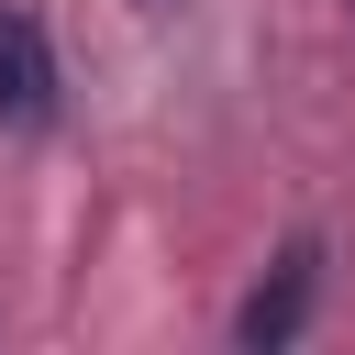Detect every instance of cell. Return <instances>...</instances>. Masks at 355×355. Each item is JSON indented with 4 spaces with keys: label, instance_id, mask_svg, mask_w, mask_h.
<instances>
[{
    "label": "cell",
    "instance_id": "1",
    "mask_svg": "<svg viewBox=\"0 0 355 355\" xmlns=\"http://www.w3.org/2000/svg\"><path fill=\"white\" fill-rule=\"evenodd\" d=\"M311 300H322V244H288V255H277V277H266V288L233 311V344H244V355H277V344H300Z\"/></svg>",
    "mask_w": 355,
    "mask_h": 355
},
{
    "label": "cell",
    "instance_id": "2",
    "mask_svg": "<svg viewBox=\"0 0 355 355\" xmlns=\"http://www.w3.org/2000/svg\"><path fill=\"white\" fill-rule=\"evenodd\" d=\"M0 122H55V44L33 11H0Z\"/></svg>",
    "mask_w": 355,
    "mask_h": 355
}]
</instances>
